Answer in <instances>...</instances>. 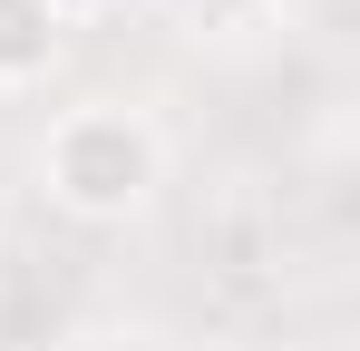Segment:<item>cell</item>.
I'll return each instance as SVG.
<instances>
[{
	"mask_svg": "<svg viewBox=\"0 0 360 351\" xmlns=\"http://www.w3.org/2000/svg\"><path fill=\"white\" fill-rule=\"evenodd\" d=\"M30 185L68 225H127L166 185V127L136 98H68L30 147Z\"/></svg>",
	"mask_w": 360,
	"mask_h": 351,
	"instance_id": "1",
	"label": "cell"
},
{
	"mask_svg": "<svg viewBox=\"0 0 360 351\" xmlns=\"http://www.w3.org/2000/svg\"><path fill=\"white\" fill-rule=\"evenodd\" d=\"M68 58V30L39 10V0H0V98H30V88H49Z\"/></svg>",
	"mask_w": 360,
	"mask_h": 351,
	"instance_id": "2",
	"label": "cell"
},
{
	"mask_svg": "<svg viewBox=\"0 0 360 351\" xmlns=\"http://www.w3.org/2000/svg\"><path fill=\"white\" fill-rule=\"evenodd\" d=\"M39 10H49V20H59V30H78V20H108V10H117V0H39Z\"/></svg>",
	"mask_w": 360,
	"mask_h": 351,
	"instance_id": "3",
	"label": "cell"
},
{
	"mask_svg": "<svg viewBox=\"0 0 360 351\" xmlns=\"http://www.w3.org/2000/svg\"><path fill=\"white\" fill-rule=\"evenodd\" d=\"M214 10H224V20H253V10H273V0H214Z\"/></svg>",
	"mask_w": 360,
	"mask_h": 351,
	"instance_id": "4",
	"label": "cell"
}]
</instances>
